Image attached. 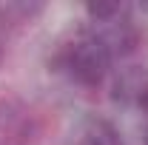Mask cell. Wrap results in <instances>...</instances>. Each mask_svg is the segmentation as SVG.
Listing matches in <instances>:
<instances>
[{"instance_id":"1","label":"cell","mask_w":148,"mask_h":145,"mask_svg":"<svg viewBox=\"0 0 148 145\" xmlns=\"http://www.w3.org/2000/svg\"><path fill=\"white\" fill-rule=\"evenodd\" d=\"M111 57L108 51L103 49V43L94 34H83L80 40L69 43L63 51H60V66L69 71L74 83L86 85V88H94L103 83V77L108 71Z\"/></svg>"},{"instance_id":"3","label":"cell","mask_w":148,"mask_h":145,"mask_svg":"<svg viewBox=\"0 0 148 145\" xmlns=\"http://www.w3.org/2000/svg\"><path fill=\"white\" fill-rule=\"evenodd\" d=\"M145 88H148V74L143 71V68H125V71L114 80V91H111V97H114V103L137 105Z\"/></svg>"},{"instance_id":"5","label":"cell","mask_w":148,"mask_h":145,"mask_svg":"<svg viewBox=\"0 0 148 145\" xmlns=\"http://www.w3.org/2000/svg\"><path fill=\"white\" fill-rule=\"evenodd\" d=\"M86 14L91 17L94 26H100V23H111L120 14H125V6H120V3H88Z\"/></svg>"},{"instance_id":"2","label":"cell","mask_w":148,"mask_h":145,"mask_svg":"<svg viewBox=\"0 0 148 145\" xmlns=\"http://www.w3.org/2000/svg\"><path fill=\"white\" fill-rule=\"evenodd\" d=\"M91 34L103 43V49L108 51V57H125V54H131V51L137 49V43H140L137 26H134L125 14H120V17L111 20V23L94 26Z\"/></svg>"},{"instance_id":"4","label":"cell","mask_w":148,"mask_h":145,"mask_svg":"<svg viewBox=\"0 0 148 145\" xmlns=\"http://www.w3.org/2000/svg\"><path fill=\"white\" fill-rule=\"evenodd\" d=\"M80 145H123V137H120V131L111 125L108 120L94 117V120H88L86 128H83Z\"/></svg>"},{"instance_id":"7","label":"cell","mask_w":148,"mask_h":145,"mask_svg":"<svg viewBox=\"0 0 148 145\" xmlns=\"http://www.w3.org/2000/svg\"><path fill=\"white\" fill-rule=\"evenodd\" d=\"M145 145H148V131H145Z\"/></svg>"},{"instance_id":"6","label":"cell","mask_w":148,"mask_h":145,"mask_svg":"<svg viewBox=\"0 0 148 145\" xmlns=\"http://www.w3.org/2000/svg\"><path fill=\"white\" fill-rule=\"evenodd\" d=\"M0 63H3V46H0Z\"/></svg>"}]
</instances>
